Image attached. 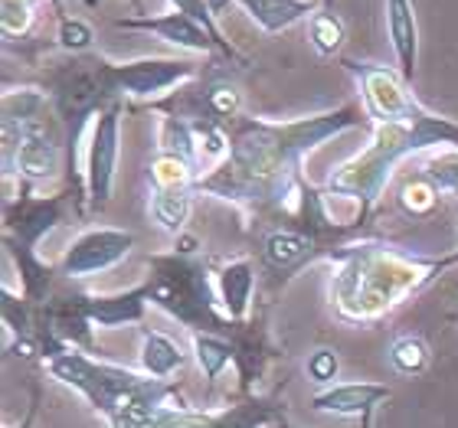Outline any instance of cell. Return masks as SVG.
Segmentation results:
<instances>
[{"mask_svg": "<svg viewBox=\"0 0 458 428\" xmlns=\"http://www.w3.org/2000/svg\"><path fill=\"white\" fill-rule=\"evenodd\" d=\"M134 236L128 229H114V226H98L86 229L82 236H76L66 246L63 258L56 262L59 275L76 281V278H92L102 275L108 268L122 265L124 258L131 256Z\"/></svg>", "mask_w": 458, "mask_h": 428, "instance_id": "cell-13", "label": "cell"}, {"mask_svg": "<svg viewBox=\"0 0 458 428\" xmlns=\"http://www.w3.org/2000/svg\"><path fill=\"white\" fill-rule=\"evenodd\" d=\"M191 347L207 386H216L223 370H229V363H236V347L229 337H220V333H191Z\"/></svg>", "mask_w": 458, "mask_h": 428, "instance_id": "cell-23", "label": "cell"}, {"mask_svg": "<svg viewBox=\"0 0 458 428\" xmlns=\"http://www.w3.org/2000/svg\"><path fill=\"white\" fill-rule=\"evenodd\" d=\"M347 39V23L335 7H318V13L308 20V43L318 56H337Z\"/></svg>", "mask_w": 458, "mask_h": 428, "instance_id": "cell-27", "label": "cell"}, {"mask_svg": "<svg viewBox=\"0 0 458 428\" xmlns=\"http://www.w3.org/2000/svg\"><path fill=\"white\" fill-rule=\"evenodd\" d=\"M386 360H390V366L400 376H410L412 380V376H422V373L429 370L432 350L429 343H426V337H420V333H403V337H396L390 343Z\"/></svg>", "mask_w": 458, "mask_h": 428, "instance_id": "cell-26", "label": "cell"}, {"mask_svg": "<svg viewBox=\"0 0 458 428\" xmlns=\"http://www.w3.org/2000/svg\"><path fill=\"white\" fill-rule=\"evenodd\" d=\"M148 265V298L164 315L183 323L191 333H220L233 337L242 321H229L216 291L220 258L203 252L200 239L183 232L171 252H154L144 258Z\"/></svg>", "mask_w": 458, "mask_h": 428, "instance_id": "cell-5", "label": "cell"}, {"mask_svg": "<svg viewBox=\"0 0 458 428\" xmlns=\"http://www.w3.org/2000/svg\"><path fill=\"white\" fill-rule=\"evenodd\" d=\"M193 190H151L148 197V213L157 222L161 232L181 239L187 232V222H191L193 213Z\"/></svg>", "mask_w": 458, "mask_h": 428, "instance_id": "cell-22", "label": "cell"}, {"mask_svg": "<svg viewBox=\"0 0 458 428\" xmlns=\"http://www.w3.org/2000/svg\"><path fill=\"white\" fill-rule=\"evenodd\" d=\"M148 177H151V190H193L203 171L197 164L177 157V154L157 151L151 167H148Z\"/></svg>", "mask_w": 458, "mask_h": 428, "instance_id": "cell-24", "label": "cell"}, {"mask_svg": "<svg viewBox=\"0 0 458 428\" xmlns=\"http://www.w3.org/2000/svg\"><path fill=\"white\" fill-rule=\"evenodd\" d=\"M337 0H321V7H335Z\"/></svg>", "mask_w": 458, "mask_h": 428, "instance_id": "cell-35", "label": "cell"}, {"mask_svg": "<svg viewBox=\"0 0 458 428\" xmlns=\"http://www.w3.org/2000/svg\"><path fill=\"white\" fill-rule=\"evenodd\" d=\"M122 114L124 102H114L92 122L86 147V213H102L114 193L118 157H122Z\"/></svg>", "mask_w": 458, "mask_h": 428, "instance_id": "cell-10", "label": "cell"}, {"mask_svg": "<svg viewBox=\"0 0 458 428\" xmlns=\"http://www.w3.org/2000/svg\"><path fill=\"white\" fill-rule=\"evenodd\" d=\"M305 370H308V376H311V382H318V386H331V382L337 380V373H341V360H337L335 350L321 347V350H315L311 357H308Z\"/></svg>", "mask_w": 458, "mask_h": 428, "instance_id": "cell-32", "label": "cell"}, {"mask_svg": "<svg viewBox=\"0 0 458 428\" xmlns=\"http://www.w3.org/2000/svg\"><path fill=\"white\" fill-rule=\"evenodd\" d=\"M148 285H134L128 291H114V295H89L86 291V315L89 321L102 327V331H114V327H128V323H144L148 315Z\"/></svg>", "mask_w": 458, "mask_h": 428, "instance_id": "cell-17", "label": "cell"}, {"mask_svg": "<svg viewBox=\"0 0 458 428\" xmlns=\"http://www.w3.org/2000/svg\"><path fill=\"white\" fill-rule=\"evenodd\" d=\"M37 86L49 96V102L56 108V118L63 122L69 157L66 190L76 193V213L86 216V180L76 173L79 141H82V131H86L89 122H96L108 105L122 102L118 88H114V63L96 53V49L82 53V56L56 59L39 72Z\"/></svg>", "mask_w": 458, "mask_h": 428, "instance_id": "cell-6", "label": "cell"}, {"mask_svg": "<svg viewBox=\"0 0 458 428\" xmlns=\"http://www.w3.org/2000/svg\"><path fill=\"white\" fill-rule=\"evenodd\" d=\"M386 37H390L400 76L412 86L416 66H420V23H416L412 0H386Z\"/></svg>", "mask_w": 458, "mask_h": 428, "instance_id": "cell-18", "label": "cell"}, {"mask_svg": "<svg viewBox=\"0 0 458 428\" xmlns=\"http://www.w3.org/2000/svg\"><path fill=\"white\" fill-rule=\"evenodd\" d=\"M344 69L357 79L360 105L370 124L412 122L422 108L420 98L412 96V86L400 76V69L380 66V63H360V59H344Z\"/></svg>", "mask_w": 458, "mask_h": 428, "instance_id": "cell-9", "label": "cell"}, {"mask_svg": "<svg viewBox=\"0 0 458 428\" xmlns=\"http://www.w3.org/2000/svg\"><path fill=\"white\" fill-rule=\"evenodd\" d=\"M396 200H400L406 216L422 219V216H432V213L439 210L442 190L422 171H412L403 177L400 190H396Z\"/></svg>", "mask_w": 458, "mask_h": 428, "instance_id": "cell-25", "label": "cell"}, {"mask_svg": "<svg viewBox=\"0 0 458 428\" xmlns=\"http://www.w3.org/2000/svg\"><path fill=\"white\" fill-rule=\"evenodd\" d=\"M171 7L181 10V13H187L191 20H197V23L210 33L213 43H216V49H220V56L226 59L229 66H249V59L242 56V53H239V49L223 37V29L216 27V17H213V10H210L207 0H171Z\"/></svg>", "mask_w": 458, "mask_h": 428, "instance_id": "cell-28", "label": "cell"}, {"mask_svg": "<svg viewBox=\"0 0 458 428\" xmlns=\"http://www.w3.org/2000/svg\"><path fill=\"white\" fill-rule=\"evenodd\" d=\"M53 7L59 10V0H53ZM56 23H59V29H56V46L63 49L66 56H82V53H92L96 33H92V27H89L86 20L66 17V13L59 10Z\"/></svg>", "mask_w": 458, "mask_h": 428, "instance_id": "cell-31", "label": "cell"}, {"mask_svg": "<svg viewBox=\"0 0 458 428\" xmlns=\"http://www.w3.org/2000/svg\"><path fill=\"white\" fill-rule=\"evenodd\" d=\"M39 406H43V382H39V380H30V406H27V415H23V419H20L13 428H33V425H37Z\"/></svg>", "mask_w": 458, "mask_h": 428, "instance_id": "cell-33", "label": "cell"}, {"mask_svg": "<svg viewBox=\"0 0 458 428\" xmlns=\"http://www.w3.org/2000/svg\"><path fill=\"white\" fill-rule=\"evenodd\" d=\"M259 288V265L249 256L220 262L216 268V291H220L223 311L229 321H249L252 317V298Z\"/></svg>", "mask_w": 458, "mask_h": 428, "instance_id": "cell-16", "label": "cell"}, {"mask_svg": "<svg viewBox=\"0 0 458 428\" xmlns=\"http://www.w3.org/2000/svg\"><path fill=\"white\" fill-rule=\"evenodd\" d=\"M442 147H458V122L436 114L422 105L412 122H386L373 124L370 141L363 151L337 164L327 173L325 190L327 197H347V200L360 203L357 219L370 222L377 203H380L386 183H390L396 164L406 157H422L429 151Z\"/></svg>", "mask_w": 458, "mask_h": 428, "instance_id": "cell-4", "label": "cell"}, {"mask_svg": "<svg viewBox=\"0 0 458 428\" xmlns=\"http://www.w3.org/2000/svg\"><path fill=\"white\" fill-rule=\"evenodd\" d=\"M72 200H76L72 190L47 197V193H39L37 187H27V183H13V190L7 187V197H4V246L39 252V242L69 219V203Z\"/></svg>", "mask_w": 458, "mask_h": 428, "instance_id": "cell-7", "label": "cell"}, {"mask_svg": "<svg viewBox=\"0 0 458 428\" xmlns=\"http://www.w3.org/2000/svg\"><path fill=\"white\" fill-rule=\"evenodd\" d=\"M288 428H292V425H288Z\"/></svg>", "mask_w": 458, "mask_h": 428, "instance_id": "cell-36", "label": "cell"}, {"mask_svg": "<svg viewBox=\"0 0 458 428\" xmlns=\"http://www.w3.org/2000/svg\"><path fill=\"white\" fill-rule=\"evenodd\" d=\"M331 252L335 248L321 236H311L295 226H268L259 242V262H262V272L272 278V288H285L308 265L327 262Z\"/></svg>", "mask_w": 458, "mask_h": 428, "instance_id": "cell-12", "label": "cell"}, {"mask_svg": "<svg viewBox=\"0 0 458 428\" xmlns=\"http://www.w3.org/2000/svg\"><path fill=\"white\" fill-rule=\"evenodd\" d=\"M239 7L262 33H282L301 20H311L321 7V0H229Z\"/></svg>", "mask_w": 458, "mask_h": 428, "instance_id": "cell-20", "label": "cell"}, {"mask_svg": "<svg viewBox=\"0 0 458 428\" xmlns=\"http://www.w3.org/2000/svg\"><path fill=\"white\" fill-rule=\"evenodd\" d=\"M33 4L37 0H4L0 4V29H4V43H13V39H27L30 29H33V20H37V13H33ZM47 4H53V0H47ZM86 7H98V0H82Z\"/></svg>", "mask_w": 458, "mask_h": 428, "instance_id": "cell-29", "label": "cell"}, {"mask_svg": "<svg viewBox=\"0 0 458 428\" xmlns=\"http://www.w3.org/2000/svg\"><path fill=\"white\" fill-rule=\"evenodd\" d=\"M285 399L278 392H256L239 396V402L220 412L191 409V406H167L157 412L151 428H288Z\"/></svg>", "mask_w": 458, "mask_h": 428, "instance_id": "cell-8", "label": "cell"}, {"mask_svg": "<svg viewBox=\"0 0 458 428\" xmlns=\"http://www.w3.org/2000/svg\"><path fill=\"white\" fill-rule=\"evenodd\" d=\"M229 340L236 347L233 366H236L239 396H256V386L266 380L268 366L282 360V347L272 340V331H268V305H262L249 321L239 323Z\"/></svg>", "mask_w": 458, "mask_h": 428, "instance_id": "cell-14", "label": "cell"}, {"mask_svg": "<svg viewBox=\"0 0 458 428\" xmlns=\"http://www.w3.org/2000/svg\"><path fill=\"white\" fill-rule=\"evenodd\" d=\"M327 298L335 317L351 327H373L455 268L458 248L429 258L383 239H353L327 256Z\"/></svg>", "mask_w": 458, "mask_h": 428, "instance_id": "cell-2", "label": "cell"}, {"mask_svg": "<svg viewBox=\"0 0 458 428\" xmlns=\"http://www.w3.org/2000/svg\"><path fill=\"white\" fill-rule=\"evenodd\" d=\"M353 128H373L363 105H337L318 114H301L292 122H268L242 114L229 128V154L197 180V197L236 206L242 226L266 222L278 210L298 171H305V157L325 141Z\"/></svg>", "mask_w": 458, "mask_h": 428, "instance_id": "cell-1", "label": "cell"}, {"mask_svg": "<svg viewBox=\"0 0 458 428\" xmlns=\"http://www.w3.org/2000/svg\"><path fill=\"white\" fill-rule=\"evenodd\" d=\"M373 412H377V409L363 412V415H360V428H373Z\"/></svg>", "mask_w": 458, "mask_h": 428, "instance_id": "cell-34", "label": "cell"}, {"mask_svg": "<svg viewBox=\"0 0 458 428\" xmlns=\"http://www.w3.org/2000/svg\"><path fill=\"white\" fill-rule=\"evenodd\" d=\"M390 396L393 390L383 386V382H337V386H327V390L311 396V409L325 412V415H353V419H360L363 412L377 409Z\"/></svg>", "mask_w": 458, "mask_h": 428, "instance_id": "cell-19", "label": "cell"}, {"mask_svg": "<svg viewBox=\"0 0 458 428\" xmlns=\"http://www.w3.org/2000/svg\"><path fill=\"white\" fill-rule=\"evenodd\" d=\"M114 27L154 33L157 39L183 49V53H197V56H220V49H216V43H213L210 33H207L197 20H191L187 13H181V10L157 13V17H151V13H144V17H124V20H114ZM223 63H226V59H223Z\"/></svg>", "mask_w": 458, "mask_h": 428, "instance_id": "cell-15", "label": "cell"}, {"mask_svg": "<svg viewBox=\"0 0 458 428\" xmlns=\"http://www.w3.org/2000/svg\"><path fill=\"white\" fill-rule=\"evenodd\" d=\"M420 171L429 177L442 193L458 197V147H442V151L422 154Z\"/></svg>", "mask_w": 458, "mask_h": 428, "instance_id": "cell-30", "label": "cell"}, {"mask_svg": "<svg viewBox=\"0 0 458 428\" xmlns=\"http://www.w3.org/2000/svg\"><path fill=\"white\" fill-rule=\"evenodd\" d=\"M203 72L200 63L193 59H171V56H141L131 63H114V88L122 102H161L174 88L187 86L191 79Z\"/></svg>", "mask_w": 458, "mask_h": 428, "instance_id": "cell-11", "label": "cell"}, {"mask_svg": "<svg viewBox=\"0 0 458 428\" xmlns=\"http://www.w3.org/2000/svg\"><path fill=\"white\" fill-rule=\"evenodd\" d=\"M183 363H187V353L181 350V343L141 323V373L154 380H171L174 373L183 370Z\"/></svg>", "mask_w": 458, "mask_h": 428, "instance_id": "cell-21", "label": "cell"}, {"mask_svg": "<svg viewBox=\"0 0 458 428\" xmlns=\"http://www.w3.org/2000/svg\"><path fill=\"white\" fill-rule=\"evenodd\" d=\"M39 363L53 380L76 390L108 422V428H151L157 412L167 406H191L181 396L177 382L154 380L148 373L106 363L63 340L43 343Z\"/></svg>", "mask_w": 458, "mask_h": 428, "instance_id": "cell-3", "label": "cell"}]
</instances>
